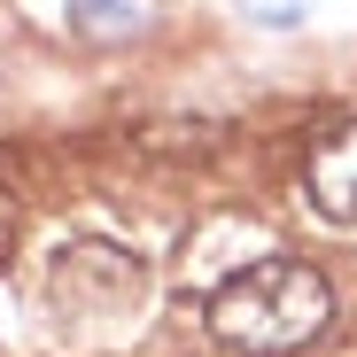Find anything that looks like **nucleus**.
I'll return each mask as SVG.
<instances>
[{
	"instance_id": "f03ea898",
	"label": "nucleus",
	"mask_w": 357,
	"mask_h": 357,
	"mask_svg": "<svg viewBox=\"0 0 357 357\" xmlns=\"http://www.w3.org/2000/svg\"><path fill=\"white\" fill-rule=\"evenodd\" d=\"M303 187H311V202H319L326 218H357V125H334V132L311 148Z\"/></svg>"
},
{
	"instance_id": "f257e3e1",
	"label": "nucleus",
	"mask_w": 357,
	"mask_h": 357,
	"mask_svg": "<svg viewBox=\"0 0 357 357\" xmlns=\"http://www.w3.org/2000/svg\"><path fill=\"white\" fill-rule=\"evenodd\" d=\"M326 319H334V287L311 264H295V257H264V264L233 272L210 295V334L233 342V349H249V357L303 349Z\"/></svg>"
},
{
	"instance_id": "20e7f679",
	"label": "nucleus",
	"mask_w": 357,
	"mask_h": 357,
	"mask_svg": "<svg viewBox=\"0 0 357 357\" xmlns=\"http://www.w3.org/2000/svg\"><path fill=\"white\" fill-rule=\"evenodd\" d=\"M249 24H264V31H287V24H303L311 16V0H233Z\"/></svg>"
},
{
	"instance_id": "7ed1b4c3",
	"label": "nucleus",
	"mask_w": 357,
	"mask_h": 357,
	"mask_svg": "<svg viewBox=\"0 0 357 357\" xmlns=\"http://www.w3.org/2000/svg\"><path fill=\"white\" fill-rule=\"evenodd\" d=\"M163 16V0H70V31L86 47H132Z\"/></svg>"
}]
</instances>
